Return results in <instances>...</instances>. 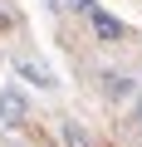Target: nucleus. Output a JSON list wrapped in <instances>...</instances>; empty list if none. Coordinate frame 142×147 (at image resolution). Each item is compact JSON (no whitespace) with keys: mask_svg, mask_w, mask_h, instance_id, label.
Instances as JSON below:
<instances>
[{"mask_svg":"<svg viewBox=\"0 0 142 147\" xmlns=\"http://www.w3.org/2000/svg\"><path fill=\"white\" fill-rule=\"evenodd\" d=\"M98 93H103L108 103H137L142 84L132 79V74H118V69H103V74H98Z\"/></svg>","mask_w":142,"mask_h":147,"instance_id":"obj_1","label":"nucleus"},{"mask_svg":"<svg viewBox=\"0 0 142 147\" xmlns=\"http://www.w3.org/2000/svg\"><path fill=\"white\" fill-rule=\"evenodd\" d=\"M83 20H88V30L98 34V44H122V39H127V25H122L118 15H108V10H98V5H88Z\"/></svg>","mask_w":142,"mask_h":147,"instance_id":"obj_2","label":"nucleus"},{"mask_svg":"<svg viewBox=\"0 0 142 147\" xmlns=\"http://www.w3.org/2000/svg\"><path fill=\"white\" fill-rule=\"evenodd\" d=\"M25 93L20 88H5L0 93V132H20V123H25Z\"/></svg>","mask_w":142,"mask_h":147,"instance_id":"obj_3","label":"nucleus"},{"mask_svg":"<svg viewBox=\"0 0 142 147\" xmlns=\"http://www.w3.org/2000/svg\"><path fill=\"white\" fill-rule=\"evenodd\" d=\"M15 74H20V79L25 84H34V88H59V79H54V74H49V64H39V59H15Z\"/></svg>","mask_w":142,"mask_h":147,"instance_id":"obj_4","label":"nucleus"}]
</instances>
